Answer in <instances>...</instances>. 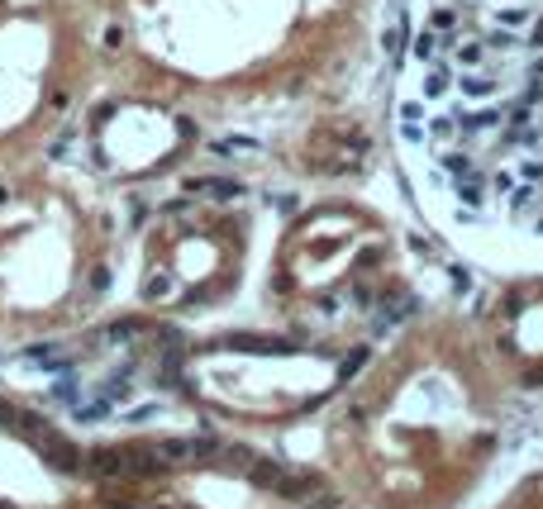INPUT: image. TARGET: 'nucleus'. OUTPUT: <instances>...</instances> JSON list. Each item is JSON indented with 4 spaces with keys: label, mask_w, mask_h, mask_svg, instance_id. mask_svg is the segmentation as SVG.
<instances>
[{
    "label": "nucleus",
    "mask_w": 543,
    "mask_h": 509,
    "mask_svg": "<svg viewBox=\"0 0 543 509\" xmlns=\"http://www.w3.org/2000/svg\"><path fill=\"white\" fill-rule=\"evenodd\" d=\"M38 448H43V457H48V466H57V471H67V476L86 471V453L77 448V443H67L62 433L43 429V433H38Z\"/></svg>",
    "instance_id": "f257e3e1"
},
{
    "label": "nucleus",
    "mask_w": 543,
    "mask_h": 509,
    "mask_svg": "<svg viewBox=\"0 0 543 509\" xmlns=\"http://www.w3.org/2000/svg\"><path fill=\"white\" fill-rule=\"evenodd\" d=\"M167 457L158 448H124V476H163Z\"/></svg>",
    "instance_id": "f03ea898"
},
{
    "label": "nucleus",
    "mask_w": 543,
    "mask_h": 509,
    "mask_svg": "<svg viewBox=\"0 0 543 509\" xmlns=\"http://www.w3.org/2000/svg\"><path fill=\"white\" fill-rule=\"evenodd\" d=\"M86 471H91L96 481L124 476V448H96V453H86Z\"/></svg>",
    "instance_id": "7ed1b4c3"
},
{
    "label": "nucleus",
    "mask_w": 543,
    "mask_h": 509,
    "mask_svg": "<svg viewBox=\"0 0 543 509\" xmlns=\"http://www.w3.org/2000/svg\"><path fill=\"white\" fill-rule=\"evenodd\" d=\"M458 91V72L448 67V57L443 62H429V77H424V100H443V96H453Z\"/></svg>",
    "instance_id": "20e7f679"
},
{
    "label": "nucleus",
    "mask_w": 543,
    "mask_h": 509,
    "mask_svg": "<svg viewBox=\"0 0 543 509\" xmlns=\"http://www.w3.org/2000/svg\"><path fill=\"white\" fill-rule=\"evenodd\" d=\"M458 91L467 96V100H496L505 86L491 77V72H467V77H458Z\"/></svg>",
    "instance_id": "39448f33"
},
{
    "label": "nucleus",
    "mask_w": 543,
    "mask_h": 509,
    "mask_svg": "<svg viewBox=\"0 0 543 509\" xmlns=\"http://www.w3.org/2000/svg\"><path fill=\"white\" fill-rule=\"evenodd\" d=\"M438 167H443L453 181H462V176H472V172H477L472 153H443V148H438Z\"/></svg>",
    "instance_id": "423d86ee"
},
{
    "label": "nucleus",
    "mask_w": 543,
    "mask_h": 509,
    "mask_svg": "<svg viewBox=\"0 0 543 509\" xmlns=\"http://www.w3.org/2000/svg\"><path fill=\"white\" fill-rule=\"evenodd\" d=\"M424 134L434 138V143H443V138H448V143H453V138H462V129H458V114H434Z\"/></svg>",
    "instance_id": "0eeeda50"
},
{
    "label": "nucleus",
    "mask_w": 543,
    "mask_h": 509,
    "mask_svg": "<svg viewBox=\"0 0 543 509\" xmlns=\"http://www.w3.org/2000/svg\"><path fill=\"white\" fill-rule=\"evenodd\" d=\"M458 67H467V72H472V67H486V43H477V38H472V43H458Z\"/></svg>",
    "instance_id": "6e6552de"
},
{
    "label": "nucleus",
    "mask_w": 543,
    "mask_h": 509,
    "mask_svg": "<svg viewBox=\"0 0 543 509\" xmlns=\"http://www.w3.org/2000/svg\"><path fill=\"white\" fill-rule=\"evenodd\" d=\"M248 476H253L258 485H267V490H276V481H281V466H276V462H253V466H248Z\"/></svg>",
    "instance_id": "1a4fd4ad"
},
{
    "label": "nucleus",
    "mask_w": 543,
    "mask_h": 509,
    "mask_svg": "<svg viewBox=\"0 0 543 509\" xmlns=\"http://www.w3.org/2000/svg\"><path fill=\"white\" fill-rule=\"evenodd\" d=\"M429 29L453 33V29H458V10H453V5H434V20H429Z\"/></svg>",
    "instance_id": "9d476101"
},
{
    "label": "nucleus",
    "mask_w": 543,
    "mask_h": 509,
    "mask_svg": "<svg viewBox=\"0 0 543 509\" xmlns=\"http://www.w3.org/2000/svg\"><path fill=\"white\" fill-rule=\"evenodd\" d=\"M515 172H519V176H529V181H543V162H539V158L515 162Z\"/></svg>",
    "instance_id": "9b49d317"
},
{
    "label": "nucleus",
    "mask_w": 543,
    "mask_h": 509,
    "mask_svg": "<svg viewBox=\"0 0 543 509\" xmlns=\"http://www.w3.org/2000/svg\"><path fill=\"white\" fill-rule=\"evenodd\" d=\"M362 362H367V348H353L348 357H343V367H339V376H353L357 367H362Z\"/></svg>",
    "instance_id": "f8f14e48"
},
{
    "label": "nucleus",
    "mask_w": 543,
    "mask_h": 509,
    "mask_svg": "<svg viewBox=\"0 0 543 509\" xmlns=\"http://www.w3.org/2000/svg\"><path fill=\"white\" fill-rule=\"evenodd\" d=\"M419 119H424V105H419V100H406V105H401V124H419Z\"/></svg>",
    "instance_id": "ddd939ff"
},
{
    "label": "nucleus",
    "mask_w": 543,
    "mask_h": 509,
    "mask_svg": "<svg viewBox=\"0 0 543 509\" xmlns=\"http://www.w3.org/2000/svg\"><path fill=\"white\" fill-rule=\"evenodd\" d=\"M339 505H343L339 495H310V505L305 509H339Z\"/></svg>",
    "instance_id": "4468645a"
},
{
    "label": "nucleus",
    "mask_w": 543,
    "mask_h": 509,
    "mask_svg": "<svg viewBox=\"0 0 543 509\" xmlns=\"http://www.w3.org/2000/svg\"><path fill=\"white\" fill-rule=\"evenodd\" d=\"M110 333H114V338H134V333H143V324H138V319H129V324H114Z\"/></svg>",
    "instance_id": "2eb2a0df"
},
{
    "label": "nucleus",
    "mask_w": 543,
    "mask_h": 509,
    "mask_svg": "<svg viewBox=\"0 0 543 509\" xmlns=\"http://www.w3.org/2000/svg\"><path fill=\"white\" fill-rule=\"evenodd\" d=\"M401 138H406V143H419V138H424V124H401Z\"/></svg>",
    "instance_id": "dca6fc26"
},
{
    "label": "nucleus",
    "mask_w": 543,
    "mask_h": 509,
    "mask_svg": "<svg viewBox=\"0 0 543 509\" xmlns=\"http://www.w3.org/2000/svg\"><path fill=\"white\" fill-rule=\"evenodd\" d=\"M105 509H143V505H134V500H110Z\"/></svg>",
    "instance_id": "f3484780"
},
{
    "label": "nucleus",
    "mask_w": 543,
    "mask_h": 509,
    "mask_svg": "<svg viewBox=\"0 0 543 509\" xmlns=\"http://www.w3.org/2000/svg\"><path fill=\"white\" fill-rule=\"evenodd\" d=\"M0 509H10V505H0Z\"/></svg>",
    "instance_id": "a211bd4d"
}]
</instances>
